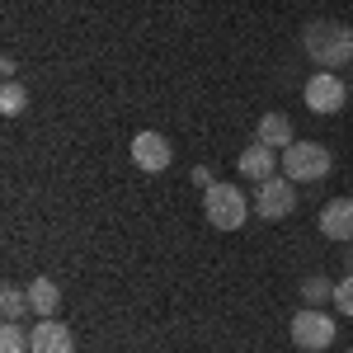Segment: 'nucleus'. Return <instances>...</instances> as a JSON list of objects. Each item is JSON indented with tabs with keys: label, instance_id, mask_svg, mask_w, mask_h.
<instances>
[{
	"label": "nucleus",
	"instance_id": "nucleus-19",
	"mask_svg": "<svg viewBox=\"0 0 353 353\" xmlns=\"http://www.w3.org/2000/svg\"><path fill=\"white\" fill-rule=\"evenodd\" d=\"M349 353H353V349H349Z\"/></svg>",
	"mask_w": 353,
	"mask_h": 353
},
{
	"label": "nucleus",
	"instance_id": "nucleus-13",
	"mask_svg": "<svg viewBox=\"0 0 353 353\" xmlns=\"http://www.w3.org/2000/svg\"><path fill=\"white\" fill-rule=\"evenodd\" d=\"M28 306H33V301H28L24 288H14V283H5V288H0V311H5V321H19Z\"/></svg>",
	"mask_w": 353,
	"mask_h": 353
},
{
	"label": "nucleus",
	"instance_id": "nucleus-11",
	"mask_svg": "<svg viewBox=\"0 0 353 353\" xmlns=\"http://www.w3.org/2000/svg\"><path fill=\"white\" fill-rule=\"evenodd\" d=\"M273 170H278V151H273V146L254 141V146L241 151V174L245 179H273Z\"/></svg>",
	"mask_w": 353,
	"mask_h": 353
},
{
	"label": "nucleus",
	"instance_id": "nucleus-18",
	"mask_svg": "<svg viewBox=\"0 0 353 353\" xmlns=\"http://www.w3.org/2000/svg\"><path fill=\"white\" fill-rule=\"evenodd\" d=\"M344 269H349V273H353V250H349V254H344Z\"/></svg>",
	"mask_w": 353,
	"mask_h": 353
},
{
	"label": "nucleus",
	"instance_id": "nucleus-9",
	"mask_svg": "<svg viewBox=\"0 0 353 353\" xmlns=\"http://www.w3.org/2000/svg\"><path fill=\"white\" fill-rule=\"evenodd\" d=\"M321 236L353 245V198H330L321 208Z\"/></svg>",
	"mask_w": 353,
	"mask_h": 353
},
{
	"label": "nucleus",
	"instance_id": "nucleus-6",
	"mask_svg": "<svg viewBox=\"0 0 353 353\" xmlns=\"http://www.w3.org/2000/svg\"><path fill=\"white\" fill-rule=\"evenodd\" d=\"M306 104H311V113H339L349 104V90H344V81L334 71H316L306 81Z\"/></svg>",
	"mask_w": 353,
	"mask_h": 353
},
{
	"label": "nucleus",
	"instance_id": "nucleus-7",
	"mask_svg": "<svg viewBox=\"0 0 353 353\" xmlns=\"http://www.w3.org/2000/svg\"><path fill=\"white\" fill-rule=\"evenodd\" d=\"M170 141H165L161 132H137L132 137V165L137 170H146V174H161V170H170Z\"/></svg>",
	"mask_w": 353,
	"mask_h": 353
},
{
	"label": "nucleus",
	"instance_id": "nucleus-10",
	"mask_svg": "<svg viewBox=\"0 0 353 353\" xmlns=\"http://www.w3.org/2000/svg\"><path fill=\"white\" fill-rule=\"evenodd\" d=\"M254 141H264L273 151H288V146L297 141V137H292V118H288V113H264L259 128H254Z\"/></svg>",
	"mask_w": 353,
	"mask_h": 353
},
{
	"label": "nucleus",
	"instance_id": "nucleus-2",
	"mask_svg": "<svg viewBox=\"0 0 353 353\" xmlns=\"http://www.w3.org/2000/svg\"><path fill=\"white\" fill-rule=\"evenodd\" d=\"M203 208H208V221L217 226V231H236L245 226L250 217V203H245V193L236 184H212V189H203Z\"/></svg>",
	"mask_w": 353,
	"mask_h": 353
},
{
	"label": "nucleus",
	"instance_id": "nucleus-16",
	"mask_svg": "<svg viewBox=\"0 0 353 353\" xmlns=\"http://www.w3.org/2000/svg\"><path fill=\"white\" fill-rule=\"evenodd\" d=\"M0 353H33L28 334L14 325V321H5V330H0Z\"/></svg>",
	"mask_w": 353,
	"mask_h": 353
},
{
	"label": "nucleus",
	"instance_id": "nucleus-3",
	"mask_svg": "<svg viewBox=\"0 0 353 353\" xmlns=\"http://www.w3.org/2000/svg\"><path fill=\"white\" fill-rule=\"evenodd\" d=\"M334 156H330L321 141H292L288 151H283V170H288V179H301V184H316V179H325Z\"/></svg>",
	"mask_w": 353,
	"mask_h": 353
},
{
	"label": "nucleus",
	"instance_id": "nucleus-14",
	"mask_svg": "<svg viewBox=\"0 0 353 353\" xmlns=\"http://www.w3.org/2000/svg\"><path fill=\"white\" fill-rule=\"evenodd\" d=\"M28 104V94H24V85H14V81H5V90H0V113L5 118H19Z\"/></svg>",
	"mask_w": 353,
	"mask_h": 353
},
{
	"label": "nucleus",
	"instance_id": "nucleus-12",
	"mask_svg": "<svg viewBox=\"0 0 353 353\" xmlns=\"http://www.w3.org/2000/svg\"><path fill=\"white\" fill-rule=\"evenodd\" d=\"M28 301H33V311H38V316H57L61 292H57L52 278H33V283H28Z\"/></svg>",
	"mask_w": 353,
	"mask_h": 353
},
{
	"label": "nucleus",
	"instance_id": "nucleus-15",
	"mask_svg": "<svg viewBox=\"0 0 353 353\" xmlns=\"http://www.w3.org/2000/svg\"><path fill=\"white\" fill-rule=\"evenodd\" d=\"M301 297H306V306H325V301H334V283L330 278H306Z\"/></svg>",
	"mask_w": 353,
	"mask_h": 353
},
{
	"label": "nucleus",
	"instance_id": "nucleus-1",
	"mask_svg": "<svg viewBox=\"0 0 353 353\" xmlns=\"http://www.w3.org/2000/svg\"><path fill=\"white\" fill-rule=\"evenodd\" d=\"M301 48L321 71H339L353 61V28L339 24V19H311L301 33Z\"/></svg>",
	"mask_w": 353,
	"mask_h": 353
},
{
	"label": "nucleus",
	"instance_id": "nucleus-8",
	"mask_svg": "<svg viewBox=\"0 0 353 353\" xmlns=\"http://www.w3.org/2000/svg\"><path fill=\"white\" fill-rule=\"evenodd\" d=\"M28 344H33V353H76V334L57 316H43L38 325L28 330Z\"/></svg>",
	"mask_w": 353,
	"mask_h": 353
},
{
	"label": "nucleus",
	"instance_id": "nucleus-17",
	"mask_svg": "<svg viewBox=\"0 0 353 353\" xmlns=\"http://www.w3.org/2000/svg\"><path fill=\"white\" fill-rule=\"evenodd\" d=\"M334 311L339 316H353V273L344 283H334Z\"/></svg>",
	"mask_w": 353,
	"mask_h": 353
},
{
	"label": "nucleus",
	"instance_id": "nucleus-4",
	"mask_svg": "<svg viewBox=\"0 0 353 353\" xmlns=\"http://www.w3.org/2000/svg\"><path fill=\"white\" fill-rule=\"evenodd\" d=\"M334 321H330V311H321V306H306V311H297L292 316V344L306 353H321L334 344Z\"/></svg>",
	"mask_w": 353,
	"mask_h": 353
},
{
	"label": "nucleus",
	"instance_id": "nucleus-5",
	"mask_svg": "<svg viewBox=\"0 0 353 353\" xmlns=\"http://www.w3.org/2000/svg\"><path fill=\"white\" fill-rule=\"evenodd\" d=\"M292 208H297L292 179H259V189H254V217L283 221V217H292Z\"/></svg>",
	"mask_w": 353,
	"mask_h": 353
}]
</instances>
